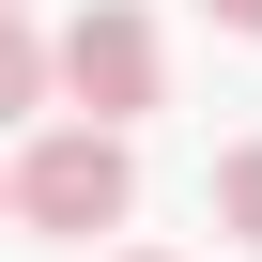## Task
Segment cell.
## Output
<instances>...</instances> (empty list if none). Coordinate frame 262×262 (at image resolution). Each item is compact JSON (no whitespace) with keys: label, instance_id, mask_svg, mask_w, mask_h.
<instances>
[{"label":"cell","instance_id":"52a82bcc","mask_svg":"<svg viewBox=\"0 0 262 262\" xmlns=\"http://www.w3.org/2000/svg\"><path fill=\"white\" fill-rule=\"evenodd\" d=\"M123 262H170V247H123Z\"/></svg>","mask_w":262,"mask_h":262},{"label":"cell","instance_id":"3957f363","mask_svg":"<svg viewBox=\"0 0 262 262\" xmlns=\"http://www.w3.org/2000/svg\"><path fill=\"white\" fill-rule=\"evenodd\" d=\"M47 93H62V47H47L31 16H16V0H0V123H31Z\"/></svg>","mask_w":262,"mask_h":262},{"label":"cell","instance_id":"6da1fadb","mask_svg":"<svg viewBox=\"0 0 262 262\" xmlns=\"http://www.w3.org/2000/svg\"><path fill=\"white\" fill-rule=\"evenodd\" d=\"M16 216H31V231H123V216H139L123 123H47V139L16 155Z\"/></svg>","mask_w":262,"mask_h":262},{"label":"cell","instance_id":"7a4b0ae2","mask_svg":"<svg viewBox=\"0 0 262 262\" xmlns=\"http://www.w3.org/2000/svg\"><path fill=\"white\" fill-rule=\"evenodd\" d=\"M62 93H77V123H139V108L170 93V47H155L139 0H93V16L62 31Z\"/></svg>","mask_w":262,"mask_h":262},{"label":"cell","instance_id":"8992f818","mask_svg":"<svg viewBox=\"0 0 262 262\" xmlns=\"http://www.w3.org/2000/svg\"><path fill=\"white\" fill-rule=\"evenodd\" d=\"M0 216H16V170H0Z\"/></svg>","mask_w":262,"mask_h":262},{"label":"cell","instance_id":"5b68a950","mask_svg":"<svg viewBox=\"0 0 262 262\" xmlns=\"http://www.w3.org/2000/svg\"><path fill=\"white\" fill-rule=\"evenodd\" d=\"M201 16H216V31H247V47H262V0H201Z\"/></svg>","mask_w":262,"mask_h":262},{"label":"cell","instance_id":"277c9868","mask_svg":"<svg viewBox=\"0 0 262 262\" xmlns=\"http://www.w3.org/2000/svg\"><path fill=\"white\" fill-rule=\"evenodd\" d=\"M216 231H231V247H262V139H231V155H216Z\"/></svg>","mask_w":262,"mask_h":262}]
</instances>
